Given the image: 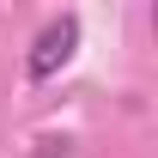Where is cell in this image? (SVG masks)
Instances as JSON below:
<instances>
[{"label":"cell","mask_w":158,"mask_h":158,"mask_svg":"<svg viewBox=\"0 0 158 158\" xmlns=\"http://www.w3.org/2000/svg\"><path fill=\"white\" fill-rule=\"evenodd\" d=\"M73 49H79V19H55V24H43L37 31V43H31V55H24V73L37 79H55L67 61H73Z\"/></svg>","instance_id":"1"}]
</instances>
